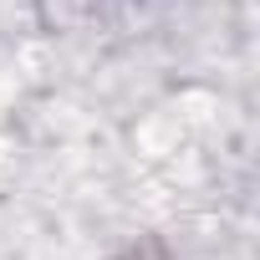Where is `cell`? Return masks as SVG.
<instances>
[{
  "label": "cell",
  "instance_id": "1",
  "mask_svg": "<svg viewBox=\"0 0 260 260\" xmlns=\"http://www.w3.org/2000/svg\"><path fill=\"white\" fill-rule=\"evenodd\" d=\"M127 260H164V250H158L153 240H143L138 250H127Z\"/></svg>",
  "mask_w": 260,
  "mask_h": 260
}]
</instances>
